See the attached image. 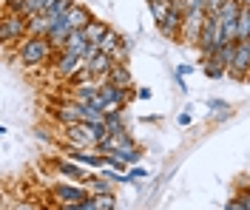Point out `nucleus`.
I'll return each mask as SVG.
<instances>
[{
  "label": "nucleus",
  "mask_w": 250,
  "mask_h": 210,
  "mask_svg": "<svg viewBox=\"0 0 250 210\" xmlns=\"http://www.w3.org/2000/svg\"><path fill=\"white\" fill-rule=\"evenodd\" d=\"M168 3L171 0H159V3H148L151 6V15H154V20H156V26L165 20V15H168Z\"/></svg>",
  "instance_id": "nucleus-28"
},
{
  "label": "nucleus",
  "mask_w": 250,
  "mask_h": 210,
  "mask_svg": "<svg viewBox=\"0 0 250 210\" xmlns=\"http://www.w3.org/2000/svg\"><path fill=\"white\" fill-rule=\"evenodd\" d=\"M54 3H57V0H29V12H26V17H31V15H46Z\"/></svg>",
  "instance_id": "nucleus-26"
},
{
  "label": "nucleus",
  "mask_w": 250,
  "mask_h": 210,
  "mask_svg": "<svg viewBox=\"0 0 250 210\" xmlns=\"http://www.w3.org/2000/svg\"><path fill=\"white\" fill-rule=\"evenodd\" d=\"M97 97H100V82H88V85H74L68 99H77V102H88V105H94V99Z\"/></svg>",
  "instance_id": "nucleus-16"
},
{
  "label": "nucleus",
  "mask_w": 250,
  "mask_h": 210,
  "mask_svg": "<svg viewBox=\"0 0 250 210\" xmlns=\"http://www.w3.org/2000/svg\"><path fill=\"white\" fill-rule=\"evenodd\" d=\"M219 46H225L219 15H208V17H205V23H202V34H199V54L208 57V54H213Z\"/></svg>",
  "instance_id": "nucleus-5"
},
{
  "label": "nucleus",
  "mask_w": 250,
  "mask_h": 210,
  "mask_svg": "<svg viewBox=\"0 0 250 210\" xmlns=\"http://www.w3.org/2000/svg\"><path fill=\"white\" fill-rule=\"evenodd\" d=\"M239 40H250V9L239 12V29H236V43Z\"/></svg>",
  "instance_id": "nucleus-24"
},
{
  "label": "nucleus",
  "mask_w": 250,
  "mask_h": 210,
  "mask_svg": "<svg viewBox=\"0 0 250 210\" xmlns=\"http://www.w3.org/2000/svg\"><path fill=\"white\" fill-rule=\"evenodd\" d=\"M148 176V171L145 168H140V165H131V171L125 173V179H123V185H134V179H145Z\"/></svg>",
  "instance_id": "nucleus-31"
},
{
  "label": "nucleus",
  "mask_w": 250,
  "mask_h": 210,
  "mask_svg": "<svg viewBox=\"0 0 250 210\" xmlns=\"http://www.w3.org/2000/svg\"><path fill=\"white\" fill-rule=\"evenodd\" d=\"M108 32H111V26H108V23H103V20H91V23L83 29L85 40H88V43H94V46H97V43H100V40H103Z\"/></svg>",
  "instance_id": "nucleus-17"
},
{
  "label": "nucleus",
  "mask_w": 250,
  "mask_h": 210,
  "mask_svg": "<svg viewBox=\"0 0 250 210\" xmlns=\"http://www.w3.org/2000/svg\"><path fill=\"white\" fill-rule=\"evenodd\" d=\"M54 46L48 43V37H23L20 46H17V57L26 68H37V65H46L51 57Z\"/></svg>",
  "instance_id": "nucleus-1"
},
{
  "label": "nucleus",
  "mask_w": 250,
  "mask_h": 210,
  "mask_svg": "<svg viewBox=\"0 0 250 210\" xmlns=\"http://www.w3.org/2000/svg\"><path fill=\"white\" fill-rule=\"evenodd\" d=\"M88 68L94 71L97 82H103L105 77H108V71L114 68V57H111V54H103V51H100V54H97L94 60H88Z\"/></svg>",
  "instance_id": "nucleus-13"
},
{
  "label": "nucleus",
  "mask_w": 250,
  "mask_h": 210,
  "mask_svg": "<svg viewBox=\"0 0 250 210\" xmlns=\"http://www.w3.org/2000/svg\"><path fill=\"white\" fill-rule=\"evenodd\" d=\"M208 108H210V111H216L219 116H225V119L230 116V105H228L225 99H208Z\"/></svg>",
  "instance_id": "nucleus-30"
},
{
  "label": "nucleus",
  "mask_w": 250,
  "mask_h": 210,
  "mask_svg": "<svg viewBox=\"0 0 250 210\" xmlns=\"http://www.w3.org/2000/svg\"><path fill=\"white\" fill-rule=\"evenodd\" d=\"M83 57L80 54H68V51H60V60L54 63V74L60 77V80H71L74 74H77L80 68H83Z\"/></svg>",
  "instance_id": "nucleus-10"
},
{
  "label": "nucleus",
  "mask_w": 250,
  "mask_h": 210,
  "mask_svg": "<svg viewBox=\"0 0 250 210\" xmlns=\"http://www.w3.org/2000/svg\"><path fill=\"white\" fill-rule=\"evenodd\" d=\"M131 97H137L134 94V88H120V85H111V82H100V97L94 99V105L100 108V111H123L125 102Z\"/></svg>",
  "instance_id": "nucleus-2"
},
{
  "label": "nucleus",
  "mask_w": 250,
  "mask_h": 210,
  "mask_svg": "<svg viewBox=\"0 0 250 210\" xmlns=\"http://www.w3.org/2000/svg\"><path fill=\"white\" fill-rule=\"evenodd\" d=\"M65 17H68V23H71V29H74V32H83V29H85V26L94 20L91 12H88L83 3H74V9H71Z\"/></svg>",
  "instance_id": "nucleus-15"
},
{
  "label": "nucleus",
  "mask_w": 250,
  "mask_h": 210,
  "mask_svg": "<svg viewBox=\"0 0 250 210\" xmlns=\"http://www.w3.org/2000/svg\"><path fill=\"white\" fill-rule=\"evenodd\" d=\"M15 210H43L40 205H31V202H20V205H15Z\"/></svg>",
  "instance_id": "nucleus-35"
},
{
  "label": "nucleus",
  "mask_w": 250,
  "mask_h": 210,
  "mask_svg": "<svg viewBox=\"0 0 250 210\" xmlns=\"http://www.w3.org/2000/svg\"><path fill=\"white\" fill-rule=\"evenodd\" d=\"M91 199H94V208H97V210H114V208H117L114 193H100V196H91Z\"/></svg>",
  "instance_id": "nucleus-27"
},
{
  "label": "nucleus",
  "mask_w": 250,
  "mask_h": 210,
  "mask_svg": "<svg viewBox=\"0 0 250 210\" xmlns=\"http://www.w3.org/2000/svg\"><path fill=\"white\" fill-rule=\"evenodd\" d=\"M51 26H54V17L51 15H31L29 17V34L31 37H48Z\"/></svg>",
  "instance_id": "nucleus-14"
},
{
  "label": "nucleus",
  "mask_w": 250,
  "mask_h": 210,
  "mask_svg": "<svg viewBox=\"0 0 250 210\" xmlns=\"http://www.w3.org/2000/svg\"><path fill=\"white\" fill-rule=\"evenodd\" d=\"M120 43H123V37H120V34H117L114 29H111V32L105 34V37H103L100 43H97V49L103 51V54H114V49H117Z\"/></svg>",
  "instance_id": "nucleus-23"
},
{
  "label": "nucleus",
  "mask_w": 250,
  "mask_h": 210,
  "mask_svg": "<svg viewBox=\"0 0 250 210\" xmlns=\"http://www.w3.org/2000/svg\"><path fill=\"white\" fill-rule=\"evenodd\" d=\"M239 6H242V9H250V0H239Z\"/></svg>",
  "instance_id": "nucleus-38"
},
{
  "label": "nucleus",
  "mask_w": 250,
  "mask_h": 210,
  "mask_svg": "<svg viewBox=\"0 0 250 210\" xmlns=\"http://www.w3.org/2000/svg\"><path fill=\"white\" fill-rule=\"evenodd\" d=\"M233 202L239 205V210H250V191L245 188V191H239V193L233 196Z\"/></svg>",
  "instance_id": "nucleus-32"
},
{
  "label": "nucleus",
  "mask_w": 250,
  "mask_h": 210,
  "mask_svg": "<svg viewBox=\"0 0 250 210\" xmlns=\"http://www.w3.org/2000/svg\"><path fill=\"white\" fill-rule=\"evenodd\" d=\"M23 37H29V17L3 12V20H0V40H3V46L20 43Z\"/></svg>",
  "instance_id": "nucleus-3"
},
{
  "label": "nucleus",
  "mask_w": 250,
  "mask_h": 210,
  "mask_svg": "<svg viewBox=\"0 0 250 210\" xmlns=\"http://www.w3.org/2000/svg\"><path fill=\"white\" fill-rule=\"evenodd\" d=\"M248 71H250V40H239L233 51V60L228 65V74L233 80H248Z\"/></svg>",
  "instance_id": "nucleus-8"
},
{
  "label": "nucleus",
  "mask_w": 250,
  "mask_h": 210,
  "mask_svg": "<svg viewBox=\"0 0 250 210\" xmlns=\"http://www.w3.org/2000/svg\"><path fill=\"white\" fill-rule=\"evenodd\" d=\"M202 74L208 80H225V74H228V68L216 60H210V57H202Z\"/></svg>",
  "instance_id": "nucleus-20"
},
{
  "label": "nucleus",
  "mask_w": 250,
  "mask_h": 210,
  "mask_svg": "<svg viewBox=\"0 0 250 210\" xmlns=\"http://www.w3.org/2000/svg\"><path fill=\"white\" fill-rule=\"evenodd\" d=\"M151 97H154L151 88H140V91H137V99H151Z\"/></svg>",
  "instance_id": "nucleus-36"
},
{
  "label": "nucleus",
  "mask_w": 250,
  "mask_h": 210,
  "mask_svg": "<svg viewBox=\"0 0 250 210\" xmlns=\"http://www.w3.org/2000/svg\"><path fill=\"white\" fill-rule=\"evenodd\" d=\"M248 191H250V185H248Z\"/></svg>",
  "instance_id": "nucleus-40"
},
{
  "label": "nucleus",
  "mask_w": 250,
  "mask_h": 210,
  "mask_svg": "<svg viewBox=\"0 0 250 210\" xmlns=\"http://www.w3.org/2000/svg\"><path fill=\"white\" fill-rule=\"evenodd\" d=\"M91 196V191L85 188V185H74L71 179L68 182H54L51 185V199H54V205L60 208V205H77V202H85Z\"/></svg>",
  "instance_id": "nucleus-4"
},
{
  "label": "nucleus",
  "mask_w": 250,
  "mask_h": 210,
  "mask_svg": "<svg viewBox=\"0 0 250 210\" xmlns=\"http://www.w3.org/2000/svg\"><path fill=\"white\" fill-rule=\"evenodd\" d=\"M51 114H54V119L62 122V125H74V122H85V119H88V108H85V102H77V99L60 102Z\"/></svg>",
  "instance_id": "nucleus-7"
},
{
  "label": "nucleus",
  "mask_w": 250,
  "mask_h": 210,
  "mask_svg": "<svg viewBox=\"0 0 250 210\" xmlns=\"http://www.w3.org/2000/svg\"><path fill=\"white\" fill-rule=\"evenodd\" d=\"M54 168H57V173H60V176L71 179V182H80V185H83L85 179L91 176L85 165H80V162L68 159V156H60V159H54Z\"/></svg>",
  "instance_id": "nucleus-9"
},
{
  "label": "nucleus",
  "mask_w": 250,
  "mask_h": 210,
  "mask_svg": "<svg viewBox=\"0 0 250 210\" xmlns=\"http://www.w3.org/2000/svg\"><path fill=\"white\" fill-rule=\"evenodd\" d=\"M190 71H193V68H190V65H179V68H176V77H188V74H190Z\"/></svg>",
  "instance_id": "nucleus-37"
},
{
  "label": "nucleus",
  "mask_w": 250,
  "mask_h": 210,
  "mask_svg": "<svg viewBox=\"0 0 250 210\" xmlns=\"http://www.w3.org/2000/svg\"><path fill=\"white\" fill-rule=\"evenodd\" d=\"M88 49V40H85V34L83 32H71V37L65 40V49L62 51H68V54H80L83 57V51Z\"/></svg>",
  "instance_id": "nucleus-21"
},
{
  "label": "nucleus",
  "mask_w": 250,
  "mask_h": 210,
  "mask_svg": "<svg viewBox=\"0 0 250 210\" xmlns=\"http://www.w3.org/2000/svg\"><path fill=\"white\" fill-rule=\"evenodd\" d=\"M148 3H159V0H148Z\"/></svg>",
  "instance_id": "nucleus-39"
},
{
  "label": "nucleus",
  "mask_w": 250,
  "mask_h": 210,
  "mask_svg": "<svg viewBox=\"0 0 250 210\" xmlns=\"http://www.w3.org/2000/svg\"><path fill=\"white\" fill-rule=\"evenodd\" d=\"M74 3H77V0H57V3L48 9L46 15H51L54 20H60V17H65L68 12H71V9H74Z\"/></svg>",
  "instance_id": "nucleus-25"
},
{
  "label": "nucleus",
  "mask_w": 250,
  "mask_h": 210,
  "mask_svg": "<svg viewBox=\"0 0 250 210\" xmlns=\"http://www.w3.org/2000/svg\"><path fill=\"white\" fill-rule=\"evenodd\" d=\"M222 3H225V0H208V15H219Z\"/></svg>",
  "instance_id": "nucleus-33"
},
{
  "label": "nucleus",
  "mask_w": 250,
  "mask_h": 210,
  "mask_svg": "<svg viewBox=\"0 0 250 210\" xmlns=\"http://www.w3.org/2000/svg\"><path fill=\"white\" fill-rule=\"evenodd\" d=\"M190 119H193V116H190V111H182L179 116H176V125H190Z\"/></svg>",
  "instance_id": "nucleus-34"
},
{
  "label": "nucleus",
  "mask_w": 250,
  "mask_h": 210,
  "mask_svg": "<svg viewBox=\"0 0 250 210\" xmlns=\"http://www.w3.org/2000/svg\"><path fill=\"white\" fill-rule=\"evenodd\" d=\"M71 23H68V17H60V20H54V26H51V32H48V43L54 46V51H62L65 49V40L71 37Z\"/></svg>",
  "instance_id": "nucleus-11"
},
{
  "label": "nucleus",
  "mask_w": 250,
  "mask_h": 210,
  "mask_svg": "<svg viewBox=\"0 0 250 210\" xmlns=\"http://www.w3.org/2000/svg\"><path fill=\"white\" fill-rule=\"evenodd\" d=\"M103 82H111V85H120V88H134V77L128 71V65L123 63H114V68L108 71V77Z\"/></svg>",
  "instance_id": "nucleus-12"
},
{
  "label": "nucleus",
  "mask_w": 250,
  "mask_h": 210,
  "mask_svg": "<svg viewBox=\"0 0 250 210\" xmlns=\"http://www.w3.org/2000/svg\"><path fill=\"white\" fill-rule=\"evenodd\" d=\"M88 191H91V196H100V193H114V182L105 176H88L85 182H83Z\"/></svg>",
  "instance_id": "nucleus-18"
},
{
  "label": "nucleus",
  "mask_w": 250,
  "mask_h": 210,
  "mask_svg": "<svg viewBox=\"0 0 250 210\" xmlns=\"http://www.w3.org/2000/svg\"><path fill=\"white\" fill-rule=\"evenodd\" d=\"M128 54H131V46H128V40H123L117 49H114V63H123V65H128Z\"/></svg>",
  "instance_id": "nucleus-29"
},
{
  "label": "nucleus",
  "mask_w": 250,
  "mask_h": 210,
  "mask_svg": "<svg viewBox=\"0 0 250 210\" xmlns=\"http://www.w3.org/2000/svg\"><path fill=\"white\" fill-rule=\"evenodd\" d=\"M105 128H108V136L128 134V128H125V119H123V111H108V114H105Z\"/></svg>",
  "instance_id": "nucleus-19"
},
{
  "label": "nucleus",
  "mask_w": 250,
  "mask_h": 210,
  "mask_svg": "<svg viewBox=\"0 0 250 210\" xmlns=\"http://www.w3.org/2000/svg\"><path fill=\"white\" fill-rule=\"evenodd\" d=\"M233 51H236V43H228V46H219L213 54H208L210 60H216V63H222L225 68L230 65V60H233Z\"/></svg>",
  "instance_id": "nucleus-22"
},
{
  "label": "nucleus",
  "mask_w": 250,
  "mask_h": 210,
  "mask_svg": "<svg viewBox=\"0 0 250 210\" xmlns=\"http://www.w3.org/2000/svg\"><path fill=\"white\" fill-rule=\"evenodd\" d=\"M182 20H185V0H171L168 3V15L159 23V32L168 40H176L179 32H182Z\"/></svg>",
  "instance_id": "nucleus-6"
}]
</instances>
